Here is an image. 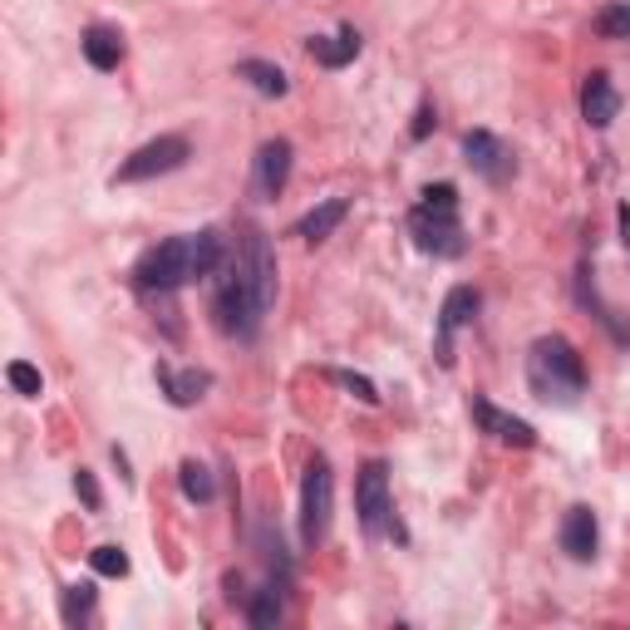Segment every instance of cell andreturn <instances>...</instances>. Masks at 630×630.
<instances>
[{
  "mask_svg": "<svg viewBox=\"0 0 630 630\" xmlns=\"http://www.w3.org/2000/svg\"><path fill=\"white\" fill-rule=\"evenodd\" d=\"M330 512H336V473L326 458H311L301 478V542L320 547L330 532Z\"/></svg>",
  "mask_w": 630,
  "mask_h": 630,
  "instance_id": "cell-6",
  "label": "cell"
},
{
  "mask_svg": "<svg viewBox=\"0 0 630 630\" xmlns=\"http://www.w3.org/2000/svg\"><path fill=\"white\" fill-rule=\"evenodd\" d=\"M89 611H94V581H74V587H64V596H60L64 626H84Z\"/></svg>",
  "mask_w": 630,
  "mask_h": 630,
  "instance_id": "cell-19",
  "label": "cell"
},
{
  "mask_svg": "<svg viewBox=\"0 0 630 630\" xmlns=\"http://www.w3.org/2000/svg\"><path fill=\"white\" fill-rule=\"evenodd\" d=\"M409 237L429 257H463V222H458V188L453 182H429L423 202L409 212Z\"/></svg>",
  "mask_w": 630,
  "mask_h": 630,
  "instance_id": "cell-4",
  "label": "cell"
},
{
  "mask_svg": "<svg viewBox=\"0 0 630 630\" xmlns=\"http://www.w3.org/2000/svg\"><path fill=\"white\" fill-rule=\"evenodd\" d=\"M473 419H478V429L488 433V439H498V443H508V449H532L537 443V429L527 419L518 414H508V409H498L492 399L483 394H473Z\"/></svg>",
  "mask_w": 630,
  "mask_h": 630,
  "instance_id": "cell-11",
  "label": "cell"
},
{
  "mask_svg": "<svg viewBox=\"0 0 630 630\" xmlns=\"http://www.w3.org/2000/svg\"><path fill=\"white\" fill-rule=\"evenodd\" d=\"M527 389L542 404H557V409L581 404V394H587V364H581V354L567 336H542L527 350Z\"/></svg>",
  "mask_w": 630,
  "mask_h": 630,
  "instance_id": "cell-3",
  "label": "cell"
},
{
  "mask_svg": "<svg viewBox=\"0 0 630 630\" xmlns=\"http://www.w3.org/2000/svg\"><path fill=\"white\" fill-rule=\"evenodd\" d=\"M433 123H439V119H433V104H423L419 113H414V129H409V139H429V133H433Z\"/></svg>",
  "mask_w": 630,
  "mask_h": 630,
  "instance_id": "cell-27",
  "label": "cell"
},
{
  "mask_svg": "<svg viewBox=\"0 0 630 630\" xmlns=\"http://www.w3.org/2000/svg\"><path fill=\"white\" fill-rule=\"evenodd\" d=\"M463 158H468V168H473L478 178H488V182H508L512 173H518V163H512V148L502 143L498 133H488V129L463 133Z\"/></svg>",
  "mask_w": 630,
  "mask_h": 630,
  "instance_id": "cell-9",
  "label": "cell"
},
{
  "mask_svg": "<svg viewBox=\"0 0 630 630\" xmlns=\"http://www.w3.org/2000/svg\"><path fill=\"white\" fill-rule=\"evenodd\" d=\"M326 380H330V384H340L346 394H354L360 404H380V389L364 380V374H350V370H326Z\"/></svg>",
  "mask_w": 630,
  "mask_h": 630,
  "instance_id": "cell-23",
  "label": "cell"
},
{
  "mask_svg": "<svg viewBox=\"0 0 630 630\" xmlns=\"http://www.w3.org/2000/svg\"><path fill=\"white\" fill-rule=\"evenodd\" d=\"M79 50H84V60L94 64V70H119L123 64V36L113 26H89L84 40H79Z\"/></svg>",
  "mask_w": 630,
  "mask_h": 630,
  "instance_id": "cell-17",
  "label": "cell"
},
{
  "mask_svg": "<svg viewBox=\"0 0 630 630\" xmlns=\"http://www.w3.org/2000/svg\"><path fill=\"white\" fill-rule=\"evenodd\" d=\"M596 36L601 40H630V0H616V6H606L601 16H596Z\"/></svg>",
  "mask_w": 630,
  "mask_h": 630,
  "instance_id": "cell-22",
  "label": "cell"
},
{
  "mask_svg": "<svg viewBox=\"0 0 630 630\" xmlns=\"http://www.w3.org/2000/svg\"><path fill=\"white\" fill-rule=\"evenodd\" d=\"M616 113H621V94H616L611 74H606V70H591L587 84H581V119H587L591 129H611Z\"/></svg>",
  "mask_w": 630,
  "mask_h": 630,
  "instance_id": "cell-12",
  "label": "cell"
},
{
  "mask_svg": "<svg viewBox=\"0 0 630 630\" xmlns=\"http://www.w3.org/2000/svg\"><path fill=\"white\" fill-rule=\"evenodd\" d=\"M153 380H158V389L168 394V404H173V409H192L212 389V374L208 370H173V364H163V360H158Z\"/></svg>",
  "mask_w": 630,
  "mask_h": 630,
  "instance_id": "cell-13",
  "label": "cell"
},
{
  "mask_svg": "<svg viewBox=\"0 0 630 630\" xmlns=\"http://www.w3.org/2000/svg\"><path fill=\"white\" fill-rule=\"evenodd\" d=\"M74 492L84 498V508H89V512L104 508V492H99V483H94V473H89V468H79V473H74Z\"/></svg>",
  "mask_w": 630,
  "mask_h": 630,
  "instance_id": "cell-26",
  "label": "cell"
},
{
  "mask_svg": "<svg viewBox=\"0 0 630 630\" xmlns=\"http://www.w3.org/2000/svg\"><path fill=\"white\" fill-rule=\"evenodd\" d=\"M237 79H247L261 99H286L291 94V79H286V70L281 64H271V60H242L237 64Z\"/></svg>",
  "mask_w": 630,
  "mask_h": 630,
  "instance_id": "cell-18",
  "label": "cell"
},
{
  "mask_svg": "<svg viewBox=\"0 0 630 630\" xmlns=\"http://www.w3.org/2000/svg\"><path fill=\"white\" fill-rule=\"evenodd\" d=\"M306 50H311V60L326 64V70H346L354 54L364 50V40H360V30H354V26H346L340 36H311V40H306Z\"/></svg>",
  "mask_w": 630,
  "mask_h": 630,
  "instance_id": "cell-15",
  "label": "cell"
},
{
  "mask_svg": "<svg viewBox=\"0 0 630 630\" xmlns=\"http://www.w3.org/2000/svg\"><path fill=\"white\" fill-rule=\"evenodd\" d=\"M247 621L257 626V630H267V626H277V621H281V587H277V581H271V587H261L257 596H251Z\"/></svg>",
  "mask_w": 630,
  "mask_h": 630,
  "instance_id": "cell-21",
  "label": "cell"
},
{
  "mask_svg": "<svg viewBox=\"0 0 630 630\" xmlns=\"http://www.w3.org/2000/svg\"><path fill=\"white\" fill-rule=\"evenodd\" d=\"M271 306H277V251H271L267 232L251 227V232L237 237V247L227 251L222 271H217L212 320L222 336L251 340Z\"/></svg>",
  "mask_w": 630,
  "mask_h": 630,
  "instance_id": "cell-1",
  "label": "cell"
},
{
  "mask_svg": "<svg viewBox=\"0 0 630 630\" xmlns=\"http://www.w3.org/2000/svg\"><path fill=\"white\" fill-rule=\"evenodd\" d=\"M89 567H94L99 577H129V552H123V547H94V552H89Z\"/></svg>",
  "mask_w": 630,
  "mask_h": 630,
  "instance_id": "cell-24",
  "label": "cell"
},
{
  "mask_svg": "<svg viewBox=\"0 0 630 630\" xmlns=\"http://www.w3.org/2000/svg\"><path fill=\"white\" fill-rule=\"evenodd\" d=\"M616 217H621V237H626V247H630V202H621V212H616Z\"/></svg>",
  "mask_w": 630,
  "mask_h": 630,
  "instance_id": "cell-28",
  "label": "cell"
},
{
  "mask_svg": "<svg viewBox=\"0 0 630 630\" xmlns=\"http://www.w3.org/2000/svg\"><path fill=\"white\" fill-rule=\"evenodd\" d=\"M178 483H182V498H188V502H212V498H217L212 473H208L202 463H192V458L178 468Z\"/></svg>",
  "mask_w": 630,
  "mask_h": 630,
  "instance_id": "cell-20",
  "label": "cell"
},
{
  "mask_svg": "<svg viewBox=\"0 0 630 630\" xmlns=\"http://www.w3.org/2000/svg\"><path fill=\"white\" fill-rule=\"evenodd\" d=\"M6 380H10V389H16V394H26V399H40V389H44V380H40V370L36 364H26V360H16L6 370Z\"/></svg>",
  "mask_w": 630,
  "mask_h": 630,
  "instance_id": "cell-25",
  "label": "cell"
},
{
  "mask_svg": "<svg viewBox=\"0 0 630 630\" xmlns=\"http://www.w3.org/2000/svg\"><path fill=\"white\" fill-rule=\"evenodd\" d=\"M354 512H360L364 537H394V542H404V527L394 518V498H389V468L380 458H370L360 468V478H354Z\"/></svg>",
  "mask_w": 630,
  "mask_h": 630,
  "instance_id": "cell-5",
  "label": "cell"
},
{
  "mask_svg": "<svg viewBox=\"0 0 630 630\" xmlns=\"http://www.w3.org/2000/svg\"><path fill=\"white\" fill-rule=\"evenodd\" d=\"M346 217H350V202L346 198H330V202H320V208H311L301 222H296V237H301V242H311V247H320L326 237H336V227L346 222Z\"/></svg>",
  "mask_w": 630,
  "mask_h": 630,
  "instance_id": "cell-16",
  "label": "cell"
},
{
  "mask_svg": "<svg viewBox=\"0 0 630 630\" xmlns=\"http://www.w3.org/2000/svg\"><path fill=\"white\" fill-rule=\"evenodd\" d=\"M478 306H483V301H478L473 286H453V291L443 296V306H439V346H433V354H439L443 370H453V336L463 326H473Z\"/></svg>",
  "mask_w": 630,
  "mask_h": 630,
  "instance_id": "cell-8",
  "label": "cell"
},
{
  "mask_svg": "<svg viewBox=\"0 0 630 630\" xmlns=\"http://www.w3.org/2000/svg\"><path fill=\"white\" fill-rule=\"evenodd\" d=\"M192 158V148L182 133H163V139L133 148L129 158H123V168L113 173V182H148V178H163V173H178L182 163Z\"/></svg>",
  "mask_w": 630,
  "mask_h": 630,
  "instance_id": "cell-7",
  "label": "cell"
},
{
  "mask_svg": "<svg viewBox=\"0 0 630 630\" xmlns=\"http://www.w3.org/2000/svg\"><path fill=\"white\" fill-rule=\"evenodd\" d=\"M596 542H601V527H596V512L591 508H567L561 518V552L571 561H591L596 557Z\"/></svg>",
  "mask_w": 630,
  "mask_h": 630,
  "instance_id": "cell-14",
  "label": "cell"
},
{
  "mask_svg": "<svg viewBox=\"0 0 630 630\" xmlns=\"http://www.w3.org/2000/svg\"><path fill=\"white\" fill-rule=\"evenodd\" d=\"M291 182V143L286 139H271L257 148V163H251V192L261 202H277Z\"/></svg>",
  "mask_w": 630,
  "mask_h": 630,
  "instance_id": "cell-10",
  "label": "cell"
},
{
  "mask_svg": "<svg viewBox=\"0 0 630 630\" xmlns=\"http://www.w3.org/2000/svg\"><path fill=\"white\" fill-rule=\"evenodd\" d=\"M227 237L217 227H202V232H182V237H168V242L148 247L133 267V286L148 296H168V291H182L192 281H208L222 271L227 261Z\"/></svg>",
  "mask_w": 630,
  "mask_h": 630,
  "instance_id": "cell-2",
  "label": "cell"
}]
</instances>
